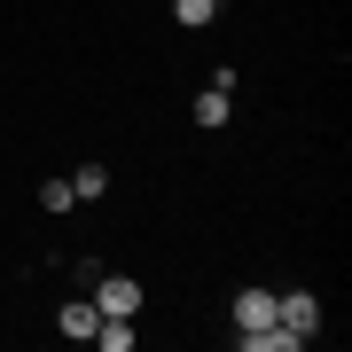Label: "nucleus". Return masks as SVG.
I'll use <instances>...</instances> for the list:
<instances>
[{"mask_svg":"<svg viewBox=\"0 0 352 352\" xmlns=\"http://www.w3.org/2000/svg\"><path fill=\"white\" fill-rule=\"evenodd\" d=\"M274 321L289 329V344L321 337V298H305V289H289V298H274Z\"/></svg>","mask_w":352,"mask_h":352,"instance_id":"1","label":"nucleus"},{"mask_svg":"<svg viewBox=\"0 0 352 352\" xmlns=\"http://www.w3.org/2000/svg\"><path fill=\"white\" fill-rule=\"evenodd\" d=\"M227 110H235V102H227V87L212 78V87L196 94V126H204V133H219V126H227Z\"/></svg>","mask_w":352,"mask_h":352,"instance_id":"5","label":"nucleus"},{"mask_svg":"<svg viewBox=\"0 0 352 352\" xmlns=\"http://www.w3.org/2000/svg\"><path fill=\"white\" fill-rule=\"evenodd\" d=\"M39 204H47V212H71L78 196H71V180H47V188H39Z\"/></svg>","mask_w":352,"mask_h":352,"instance_id":"7","label":"nucleus"},{"mask_svg":"<svg viewBox=\"0 0 352 352\" xmlns=\"http://www.w3.org/2000/svg\"><path fill=\"white\" fill-rule=\"evenodd\" d=\"M235 329H274V289H243L235 298Z\"/></svg>","mask_w":352,"mask_h":352,"instance_id":"4","label":"nucleus"},{"mask_svg":"<svg viewBox=\"0 0 352 352\" xmlns=\"http://www.w3.org/2000/svg\"><path fill=\"white\" fill-rule=\"evenodd\" d=\"M219 16V0H180V24H212Z\"/></svg>","mask_w":352,"mask_h":352,"instance_id":"8","label":"nucleus"},{"mask_svg":"<svg viewBox=\"0 0 352 352\" xmlns=\"http://www.w3.org/2000/svg\"><path fill=\"white\" fill-rule=\"evenodd\" d=\"M94 305H102V314H141V282L133 274H94Z\"/></svg>","mask_w":352,"mask_h":352,"instance_id":"2","label":"nucleus"},{"mask_svg":"<svg viewBox=\"0 0 352 352\" xmlns=\"http://www.w3.org/2000/svg\"><path fill=\"white\" fill-rule=\"evenodd\" d=\"M55 329H63L71 344H87L94 329H102V305H94V298H71V305H63V321H55Z\"/></svg>","mask_w":352,"mask_h":352,"instance_id":"3","label":"nucleus"},{"mask_svg":"<svg viewBox=\"0 0 352 352\" xmlns=\"http://www.w3.org/2000/svg\"><path fill=\"white\" fill-rule=\"evenodd\" d=\"M102 188H110V173H102V164H78V173H71V196H78V204L102 196Z\"/></svg>","mask_w":352,"mask_h":352,"instance_id":"6","label":"nucleus"}]
</instances>
